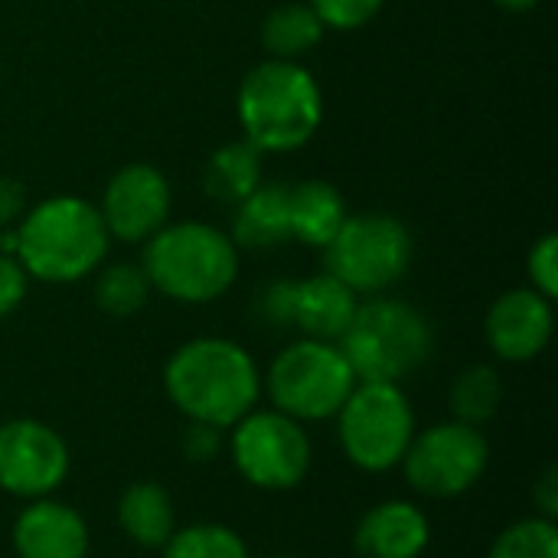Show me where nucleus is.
I'll list each match as a JSON object with an SVG mask.
<instances>
[{"label": "nucleus", "instance_id": "f257e3e1", "mask_svg": "<svg viewBox=\"0 0 558 558\" xmlns=\"http://www.w3.org/2000/svg\"><path fill=\"white\" fill-rule=\"evenodd\" d=\"M163 392L186 422L229 432L242 415L258 409L262 369L242 343L196 337L170 353Z\"/></svg>", "mask_w": 558, "mask_h": 558}, {"label": "nucleus", "instance_id": "f03ea898", "mask_svg": "<svg viewBox=\"0 0 558 558\" xmlns=\"http://www.w3.org/2000/svg\"><path fill=\"white\" fill-rule=\"evenodd\" d=\"M16 262L43 284H72L101 268L111 235L98 206L82 196H49L13 226Z\"/></svg>", "mask_w": 558, "mask_h": 558}, {"label": "nucleus", "instance_id": "7ed1b4c3", "mask_svg": "<svg viewBox=\"0 0 558 558\" xmlns=\"http://www.w3.org/2000/svg\"><path fill=\"white\" fill-rule=\"evenodd\" d=\"M245 141L262 154L304 147L324 121V92L301 62L265 59L252 65L235 95Z\"/></svg>", "mask_w": 558, "mask_h": 558}, {"label": "nucleus", "instance_id": "20e7f679", "mask_svg": "<svg viewBox=\"0 0 558 558\" xmlns=\"http://www.w3.org/2000/svg\"><path fill=\"white\" fill-rule=\"evenodd\" d=\"M141 268L163 298L177 304H209L235 284L239 248L213 222H167L144 242Z\"/></svg>", "mask_w": 558, "mask_h": 558}, {"label": "nucleus", "instance_id": "39448f33", "mask_svg": "<svg viewBox=\"0 0 558 558\" xmlns=\"http://www.w3.org/2000/svg\"><path fill=\"white\" fill-rule=\"evenodd\" d=\"M337 347L360 383H402L428 363L435 330L415 304L376 294L360 301Z\"/></svg>", "mask_w": 558, "mask_h": 558}, {"label": "nucleus", "instance_id": "423d86ee", "mask_svg": "<svg viewBox=\"0 0 558 558\" xmlns=\"http://www.w3.org/2000/svg\"><path fill=\"white\" fill-rule=\"evenodd\" d=\"M356 383L360 379L337 343L301 337L271 360L268 373L262 376V392L268 396L271 409L307 425L330 422Z\"/></svg>", "mask_w": 558, "mask_h": 558}, {"label": "nucleus", "instance_id": "0eeeda50", "mask_svg": "<svg viewBox=\"0 0 558 558\" xmlns=\"http://www.w3.org/2000/svg\"><path fill=\"white\" fill-rule=\"evenodd\" d=\"M412 255V232L402 219L389 213H350L324 245V271L356 298H376L409 275Z\"/></svg>", "mask_w": 558, "mask_h": 558}, {"label": "nucleus", "instance_id": "6e6552de", "mask_svg": "<svg viewBox=\"0 0 558 558\" xmlns=\"http://www.w3.org/2000/svg\"><path fill=\"white\" fill-rule=\"evenodd\" d=\"M333 418L343 458L366 474L399 468L418 432L412 402L399 383H356Z\"/></svg>", "mask_w": 558, "mask_h": 558}, {"label": "nucleus", "instance_id": "1a4fd4ad", "mask_svg": "<svg viewBox=\"0 0 558 558\" xmlns=\"http://www.w3.org/2000/svg\"><path fill=\"white\" fill-rule=\"evenodd\" d=\"M226 448L239 477L268 494L301 487L314 461L307 428L278 409H252L242 415L229 428Z\"/></svg>", "mask_w": 558, "mask_h": 558}, {"label": "nucleus", "instance_id": "9d476101", "mask_svg": "<svg viewBox=\"0 0 558 558\" xmlns=\"http://www.w3.org/2000/svg\"><path fill=\"white\" fill-rule=\"evenodd\" d=\"M399 468L415 494L451 500L481 484L490 468V445L481 428L448 418L425 432H415Z\"/></svg>", "mask_w": 558, "mask_h": 558}, {"label": "nucleus", "instance_id": "9b49d317", "mask_svg": "<svg viewBox=\"0 0 558 558\" xmlns=\"http://www.w3.org/2000/svg\"><path fill=\"white\" fill-rule=\"evenodd\" d=\"M72 468L65 438L39 418L0 425V490L16 500L52 497Z\"/></svg>", "mask_w": 558, "mask_h": 558}, {"label": "nucleus", "instance_id": "f8f14e48", "mask_svg": "<svg viewBox=\"0 0 558 558\" xmlns=\"http://www.w3.org/2000/svg\"><path fill=\"white\" fill-rule=\"evenodd\" d=\"M170 180L150 163H124L105 183L98 216L111 239L144 245L157 229L170 222Z\"/></svg>", "mask_w": 558, "mask_h": 558}, {"label": "nucleus", "instance_id": "ddd939ff", "mask_svg": "<svg viewBox=\"0 0 558 558\" xmlns=\"http://www.w3.org/2000/svg\"><path fill=\"white\" fill-rule=\"evenodd\" d=\"M556 333V311L553 301L533 288H510L504 291L484 320L487 347L504 363H530L536 360Z\"/></svg>", "mask_w": 558, "mask_h": 558}, {"label": "nucleus", "instance_id": "4468645a", "mask_svg": "<svg viewBox=\"0 0 558 558\" xmlns=\"http://www.w3.org/2000/svg\"><path fill=\"white\" fill-rule=\"evenodd\" d=\"M10 539L16 558H88L92 549L85 517L52 497L26 500Z\"/></svg>", "mask_w": 558, "mask_h": 558}, {"label": "nucleus", "instance_id": "2eb2a0df", "mask_svg": "<svg viewBox=\"0 0 558 558\" xmlns=\"http://www.w3.org/2000/svg\"><path fill=\"white\" fill-rule=\"evenodd\" d=\"M432 543V523L412 500H383L369 507L353 533L363 558H418Z\"/></svg>", "mask_w": 558, "mask_h": 558}, {"label": "nucleus", "instance_id": "dca6fc26", "mask_svg": "<svg viewBox=\"0 0 558 558\" xmlns=\"http://www.w3.org/2000/svg\"><path fill=\"white\" fill-rule=\"evenodd\" d=\"M356 307H360V298L343 281H337L330 271L298 278V288H294V330H301L311 340L337 343L343 337V330L350 327Z\"/></svg>", "mask_w": 558, "mask_h": 558}, {"label": "nucleus", "instance_id": "f3484780", "mask_svg": "<svg viewBox=\"0 0 558 558\" xmlns=\"http://www.w3.org/2000/svg\"><path fill=\"white\" fill-rule=\"evenodd\" d=\"M232 242L235 248H278L291 239L288 216V183H258L242 203L232 206Z\"/></svg>", "mask_w": 558, "mask_h": 558}, {"label": "nucleus", "instance_id": "a211bd4d", "mask_svg": "<svg viewBox=\"0 0 558 558\" xmlns=\"http://www.w3.org/2000/svg\"><path fill=\"white\" fill-rule=\"evenodd\" d=\"M288 216H291V239L324 248L337 229L347 222L350 209L343 193L327 180H301L288 186Z\"/></svg>", "mask_w": 558, "mask_h": 558}, {"label": "nucleus", "instance_id": "6ab92c4d", "mask_svg": "<svg viewBox=\"0 0 558 558\" xmlns=\"http://www.w3.org/2000/svg\"><path fill=\"white\" fill-rule=\"evenodd\" d=\"M118 526L141 549H163L177 530V510L170 494L154 481L131 484L118 500Z\"/></svg>", "mask_w": 558, "mask_h": 558}, {"label": "nucleus", "instance_id": "aec40b11", "mask_svg": "<svg viewBox=\"0 0 558 558\" xmlns=\"http://www.w3.org/2000/svg\"><path fill=\"white\" fill-rule=\"evenodd\" d=\"M262 150L255 144L242 141H229L222 147H216L203 167V190L209 199L235 206L242 203L262 180H265V163H262Z\"/></svg>", "mask_w": 558, "mask_h": 558}, {"label": "nucleus", "instance_id": "412c9836", "mask_svg": "<svg viewBox=\"0 0 558 558\" xmlns=\"http://www.w3.org/2000/svg\"><path fill=\"white\" fill-rule=\"evenodd\" d=\"M258 39L268 59L301 62L324 39V23L311 3L288 0L268 10V16L258 26Z\"/></svg>", "mask_w": 558, "mask_h": 558}, {"label": "nucleus", "instance_id": "4be33fe9", "mask_svg": "<svg viewBox=\"0 0 558 558\" xmlns=\"http://www.w3.org/2000/svg\"><path fill=\"white\" fill-rule=\"evenodd\" d=\"M504 405V379L494 366L487 363H474L464 373H458V379L451 383L448 392V409L451 418L471 428H484Z\"/></svg>", "mask_w": 558, "mask_h": 558}, {"label": "nucleus", "instance_id": "5701e85b", "mask_svg": "<svg viewBox=\"0 0 558 558\" xmlns=\"http://www.w3.org/2000/svg\"><path fill=\"white\" fill-rule=\"evenodd\" d=\"M150 281L137 262H114L105 265L95 278L92 298L95 307L108 317H134L150 301Z\"/></svg>", "mask_w": 558, "mask_h": 558}, {"label": "nucleus", "instance_id": "b1692460", "mask_svg": "<svg viewBox=\"0 0 558 558\" xmlns=\"http://www.w3.org/2000/svg\"><path fill=\"white\" fill-rule=\"evenodd\" d=\"M163 558H252L245 539L222 523H193L173 530L163 543Z\"/></svg>", "mask_w": 558, "mask_h": 558}, {"label": "nucleus", "instance_id": "393cba45", "mask_svg": "<svg viewBox=\"0 0 558 558\" xmlns=\"http://www.w3.org/2000/svg\"><path fill=\"white\" fill-rule=\"evenodd\" d=\"M487 558H558V526L546 517L510 523L490 546Z\"/></svg>", "mask_w": 558, "mask_h": 558}, {"label": "nucleus", "instance_id": "a878e982", "mask_svg": "<svg viewBox=\"0 0 558 558\" xmlns=\"http://www.w3.org/2000/svg\"><path fill=\"white\" fill-rule=\"evenodd\" d=\"M307 3L320 16L324 29L353 33V29H363L366 23H373L386 0H307Z\"/></svg>", "mask_w": 558, "mask_h": 558}, {"label": "nucleus", "instance_id": "bb28decb", "mask_svg": "<svg viewBox=\"0 0 558 558\" xmlns=\"http://www.w3.org/2000/svg\"><path fill=\"white\" fill-rule=\"evenodd\" d=\"M294 288H298V278H278L258 291L255 314L265 327L294 330Z\"/></svg>", "mask_w": 558, "mask_h": 558}, {"label": "nucleus", "instance_id": "cd10ccee", "mask_svg": "<svg viewBox=\"0 0 558 558\" xmlns=\"http://www.w3.org/2000/svg\"><path fill=\"white\" fill-rule=\"evenodd\" d=\"M526 271H530V288L539 291L543 298L556 301L558 298V235L546 232L526 258Z\"/></svg>", "mask_w": 558, "mask_h": 558}, {"label": "nucleus", "instance_id": "c85d7f7f", "mask_svg": "<svg viewBox=\"0 0 558 558\" xmlns=\"http://www.w3.org/2000/svg\"><path fill=\"white\" fill-rule=\"evenodd\" d=\"M186 461L193 464H209L219 458V451L226 448V432L213 428V425H199V422H186L183 441H180Z\"/></svg>", "mask_w": 558, "mask_h": 558}, {"label": "nucleus", "instance_id": "c756f323", "mask_svg": "<svg viewBox=\"0 0 558 558\" xmlns=\"http://www.w3.org/2000/svg\"><path fill=\"white\" fill-rule=\"evenodd\" d=\"M26 291H29V275L23 271L16 255H3L0 252V320L16 314V307L23 304Z\"/></svg>", "mask_w": 558, "mask_h": 558}, {"label": "nucleus", "instance_id": "7c9ffc66", "mask_svg": "<svg viewBox=\"0 0 558 558\" xmlns=\"http://www.w3.org/2000/svg\"><path fill=\"white\" fill-rule=\"evenodd\" d=\"M26 209H29L26 186L20 180H13V177H0V229L16 226Z\"/></svg>", "mask_w": 558, "mask_h": 558}, {"label": "nucleus", "instance_id": "2f4dec72", "mask_svg": "<svg viewBox=\"0 0 558 558\" xmlns=\"http://www.w3.org/2000/svg\"><path fill=\"white\" fill-rule=\"evenodd\" d=\"M533 507H536V517H546V520H556L558 517V468L549 464L536 484H533Z\"/></svg>", "mask_w": 558, "mask_h": 558}, {"label": "nucleus", "instance_id": "473e14b6", "mask_svg": "<svg viewBox=\"0 0 558 558\" xmlns=\"http://www.w3.org/2000/svg\"><path fill=\"white\" fill-rule=\"evenodd\" d=\"M500 10H507V13H530V10H536L543 0H494Z\"/></svg>", "mask_w": 558, "mask_h": 558}, {"label": "nucleus", "instance_id": "72a5a7b5", "mask_svg": "<svg viewBox=\"0 0 558 558\" xmlns=\"http://www.w3.org/2000/svg\"><path fill=\"white\" fill-rule=\"evenodd\" d=\"M275 558H294V556H275Z\"/></svg>", "mask_w": 558, "mask_h": 558}]
</instances>
